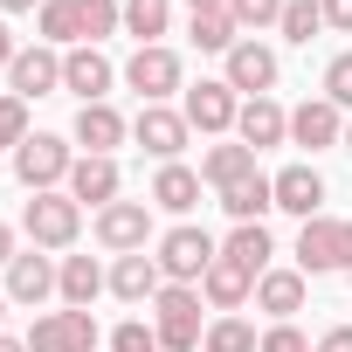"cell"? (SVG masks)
I'll return each instance as SVG.
<instances>
[{"instance_id":"6da1fadb","label":"cell","mask_w":352,"mask_h":352,"mask_svg":"<svg viewBox=\"0 0 352 352\" xmlns=\"http://www.w3.org/2000/svg\"><path fill=\"white\" fill-rule=\"evenodd\" d=\"M152 331H159V352H201V338H208L201 290L194 283H166L152 297Z\"/></svg>"},{"instance_id":"7a4b0ae2","label":"cell","mask_w":352,"mask_h":352,"mask_svg":"<svg viewBox=\"0 0 352 352\" xmlns=\"http://www.w3.org/2000/svg\"><path fill=\"white\" fill-rule=\"evenodd\" d=\"M69 166H76V138H63V131H28L21 152H14V180H21L28 194H56V187H69Z\"/></svg>"},{"instance_id":"3957f363","label":"cell","mask_w":352,"mask_h":352,"mask_svg":"<svg viewBox=\"0 0 352 352\" xmlns=\"http://www.w3.org/2000/svg\"><path fill=\"white\" fill-rule=\"evenodd\" d=\"M297 270L304 276H352V221H338V214H311V221H297Z\"/></svg>"},{"instance_id":"277c9868","label":"cell","mask_w":352,"mask_h":352,"mask_svg":"<svg viewBox=\"0 0 352 352\" xmlns=\"http://www.w3.org/2000/svg\"><path fill=\"white\" fill-rule=\"evenodd\" d=\"M21 235H28V249H76V235H83V208L56 187V194H28V208H21Z\"/></svg>"},{"instance_id":"5b68a950","label":"cell","mask_w":352,"mask_h":352,"mask_svg":"<svg viewBox=\"0 0 352 352\" xmlns=\"http://www.w3.org/2000/svg\"><path fill=\"white\" fill-rule=\"evenodd\" d=\"M152 256H159V270H166V283H194V290H201V276H208V263L221 256V242H214L208 228H194V221H180V228H166V235L152 242Z\"/></svg>"},{"instance_id":"8992f818","label":"cell","mask_w":352,"mask_h":352,"mask_svg":"<svg viewBox=\"0 0 352 352\" xmlns=\"http://www.w3.org/2000/svg\"><path fill=\"white\" fill-rule=\"evenodd\" d=\"M152 214H159L152 201H111L90 214V235L111 256H138V249H152Z\"/></svg>"},{"instance_id":"52a82bcc","label":"cell","mask_w":352,"mask_h":352,"mask_svg":"<svg viewBox=\"0 0 352 352\" xmlns=\"http://www.w3.org/2000/svg\"><path fill=\"white\" fill-rule=\"evenodd\" d=\"M180 111H187V124H194L201 138H235L242 97H235L221 76H201V83H187V90H180Z\"/></svg>"},{"instance_id":"ba28073f","label":"cell","mask_w":352,"mask_h":352,"mask_svg":"<svg viewBox=\"0 0 352 352\" xmlns=\"http://www.w3.org/2000/svg\"><path fill=\"white\" fill-rule=\"evenodd\" d=\"M124 90H138V104H166V97L187 90V69H180V56H173L166 42H159V49H131Z\"/></svg>"},{"instance_id":"9c48e42d","label":"cell","mask_w":352,"mask_h":352,"mask_svg":"<svg viewBox=\"0 0 352 352\" xmlns=\"http://www.w3.org/2000/svg\"><path fill=\"white\" fill-rule=\"evenodd\" d=\"M221 63H228V69H221V83H228L235 97H270V90H276V76H283L276 49H270V42H256V35H242Z\"/></svg>"},{"instance_id":"30bf717a","label":"cell","mask_w":352,"mask_h":352,"mask_svg":"<svg viewBox=\"0 0 352 352\" xmlns=\"http://www.w3.org/2000/svg\"><path fill=\"white\" fill-rule=\"evenodd\" d=\"M104 345V331H97V318L90 311H42L35 324H28V352H97Z\"/></svg>"},{"instance_id":"8fae6325","label":"cell","mask_w":352,"mask_h":352,"mask_svg":"<svg viewBox=\"0 0 352 352\" xmlns=\"http://www.w3.org/2000/svg\"><path fill=\"white\" fill-rule=\"evenodd\" d=\"M187 138H194V124H187V111H173V104H145L138 118H131V145L138 152H152L159 166H173L187 152Z\"/></svg>"},{"instance_id":"7c38bea8","label":"cell","mask_w":352,"mask_h":352,"mask_svg":"<svg viewBox=\"0 0 352 352\" xmlns=\"http://www.w3.org/2000/svg\"><path fill=\"white\" fill-rule=\"evenodd\" d=\"M111 83H118V69H111L104 49H90V42L63 49V90H69L76 104H111Z\"/></svg>"},{"instance_id":"4fadbf2b","label":"cell","mask_w":352,"mask_h":352,"mask_svg":"<svg viewBox=\"0 0 352 352\" xmlns=\"http://www.w3.org/2000/svg\"><path fill=\"white\" fill-rule=\"evenodd\" d=\"M8 90H14L21 104H35V97H56V90H63V49H49V42H28V49L14 56V69H8Z\"/></svg>"},{"instance_id":"5bb4252c","label":"cell","mask_w":352,"mask_h":352,"mask_svg":"<svg viewBox=\"0 0 352 352\" xmlns=\"http://www.w3.org/2000/svg\"><path fill=\"white\" fill-rule=\"evenodd\" d=\"M290 145H304L311 159L331 152V145H345V111H338L331 97H304V104L290 111Z\"/></svg>"},{"instance_id":"9a60e30c","label":"cell","mask_w":352,"mask_h":352,"mask_svg":"<svg viewBox=\"0 0 352 352\" xmlns=\"http://www.w3.org/2000/svg\"><path fill=\"white\" fill-rule=\"evenodd\" d=\"M63 194H69L76 208H111V201L124 194V173H118V159H90V152H76Z\"/></svg>"},{"instance_id":"2e32d148","label":"cell","mask_w":352,"mask_h":352,"mask_svg":"<svg viewBox=\"0 0 352 352\" xmlns=\"http://www.w3.org/2000/svg\"><path fill=\"white\" fill-rule=\"evenodd\" d=\"M235 138L263 159L270 145H283L290 138V111L276 104V97H242V118H235Z\"/></svg>"},{"instance_id":"e0dca14e","label":"cell","mask_w":352,"mask_h":352,"mask_svg":"<svg viewBox=\"0 0 352 352\" xmlns=\"http://www.w3.org/2000/svg\"><path fill=\"white\" fill-rule=\"evenodd\" d=\"M304 297H311V276H304V270H263V276H256V311H263L270 324H290V318L304 311Z\"/></svg>"},{"instance_id":"ac0fdd59","label":"cell","mask_w":352,"mask_h":352,"mask_svg":"<svg viewBox=\"0 0 352 352\" xmlns=\"http://www.w3.org/2000/svg\"><path fill=\"white\" fill-rule=\"evenodd\" d=\"M270 180H276V208H283V214H297V221L324 214V173H318L311 159H297V166L270 173Z\"/></svg>"},{"instance_id":"d6986e66","label":"cell","mask_w":352,"mask_h":352,"mask_svg":"<svg viewBox=\"0 0 352 352\" xmlns=\"http://www.w3.org/2000/svg\"><path fill=\"white\" fill-rule=\"evenodd\" d=\"M69 138H76L90 159H111V152L131 138V124H124L111 104H76V124H69Z\"/></svg>"},{"instance_id":"ffe728a7","label":"cell","mask_w":352,"mask_h":352,"mask_svg":"<svg viewBox=\"0 0 352 352\" xmlns=\"http://www.w3.org/2000/svg\"><path fill=\"white\" fill-rule=\"evenodd\" d=\"M56 297V256L49 249H21L8 263V304H49Z\"/></svg>"},{"instance_id":"44dd1931","label":"cell","mask_w":352,"mask_h":352,"mask_svg":"<svg viewBox=\"0 0 352 352\" xmlns=\"http://www.w3.org/2000/svg\"><path fill=\"white\" fill-rule=\"evenodd\" d=\"M166 290V270H159V256H111V297L118 304H152Z\"/></svg>"},{"instance_id":"7402d4cb","label":"cell","mask_w":352,"mask_h":352,"mask_svg":"<svg viewBox=\"0 0 352 352\" xmlns=\"http://www.w3.org/2000/svg\"><path fill=\"white\" fill-rule=\"evenodd\" d=\"M104 290H111V270H104L97 256H63V263H56V297H63L69 311H90Z\"/></svg>"},{"instance_id":"603a6c76","label":"cell","mask_w":352,"mask_h":352,"mask_svg":"<svg viewBox=\"0 0 352 352\" xmlns=\"http://www.w3.org/2000/svg\"><path fill=\"white\" fill-rule=\"evenodd\" d=\"M201 297H208V311H242V304H256V276L242 270V263H228V256H214L208 263V276H201Z\"/></svg>"},{"instance_id":"cb8c5ba5","label":"cell","mask_w":352,"mask_h":352,"mask_svg":"<svg viewBox=\"0 0 352 352\" xmlns=\"http://www.w3.org/2000/svg\"><path fill=\"white\" fill-rule=\"evenodd\" d=\"M249 173H263V166H256V152L242 138H221V145L201 152V187H214V194H228L235 180H249Z\"/></svg>"},{"instance_id":"d4e9b609","label":"cell","mask_w":352,"mask_h":352,"mask_svg":"<svg viewBox=\"0 0 352 352\" xmlns=\"http://www.w3.org/2000/svg\"><path fill=\"white\" fill-rule=\"evenodd\" d=\"M152 208L159 214H194L201 208V166H180V159L159 166L152 173Z\"/></svg>"},{"instance_id":"484cf974","label":"cell","mask_w":352,"mask_h":352,"mask_svg":"<svg viewBox=\"0 0 352 352\" xmlns=\"http://www.w3.org/2000/svg\"><path fill=\"white\" fill-rule=\"evenodd\" d=\"M221 256H228V263H242L249 276L276 270V242H270V228H263V221H235V235L221 242Z\"/></svg>"},{"instance_id":"4316f807","label":"cell","mask_w":352,"mask_h":352,"mask_svg":"<svg viewBox=\"0 0 352 352\" xmlns=\"http://www.w3.org/2000/svg\"><path fill=\"white\" fill-rule=\"evenodd\" d=\"M221 208H228V221H263L276 208V180H270V173H249V180H235L221 194Z\"/></svg>"},{"instance_id":"83f0119b","label":"cell","mask_w":352,"mask_h":352,"mask_svg":"<svg viewBox=\"0 0 352 352\" xmlns=\"http://www.w3.org/2000/svg\"><path fill=\"white\" fill-rule=\"evenodd\" d=\"M166 28H173V0H124V35L138 49H159Z\"/></svg>"},{"instance_id":"f1b7e54d","label":"cell","mask_w":352,"mask_h":352,"mask_svg":"<svg viewBox=\"0 0 352 352\" xmlns=\"http://www.w3.org/2000/svg\"><path fill=\"white\" fill-rule=\"evenodd\" d=\"M187 42H194V49H208V56H228V49L242 42V28H235V14H228V8H214V14H187Z\"/></svg>"},{"instance_id":"f546056e","label":"cell","mask_w":352,"mask_h":352,"mask_svg":"<svg viewBox=\"0 0 352 352\" xmlns=\"http://www.w3.org/2000/svg\"><path fill=\"white\" fill-rule=\"evenodd\" d=\"M276 35H283L290 49H311V42L324 35V8H318V0H283V21H276Z\"/></svg>"},{"instance_id":"4dcf8cb0","label":"cell","mask_w":352,"mask_h":352,"mask_svg":"<svg viewBox=\"0 0 352 352\" xmlns=\"http://www.w3.org/2000/svg\"><path fill=\"white\" fill-rule=\"evenodd\" d=\"M263 345V331L249 324V318H208V338H201V352H256Z\"/></svg>"},{"instance_id":"1f68e13d","label":"cell","mask_w":352,"mask_h":352,"mask_svg":"<svg viewBox=\"0 0 352 352\" xmlns=\"http://www.w3.org/2000/svg\"><path fill=\"white\" fill-rule=\"evenodd\" d=\"M35 28H42L49 49H76V42H83V28H76V0H42Z\"/></svg>"},{"instance_id":"d6a6232c","label":"cell","mask_w":352,"mask_h":352,"mask_svg":"<svg viewBox=\"0 0 352 352\" xmlns=\"http://www.w3.org/2000/svg\"><path fill=\"white\" fill-rule=\"evenodd\" d=\"M76 28H83V42L97 49L104 35L124 28V0H76Z\"/></svg>"},{"instance_id":"836d02e7","label":"cell","mask_w":352,"mask_h":352,"mask_svg":"<svg viewBox=\"0 0 352 352\" xmlns=\"http://www.w3.org/2000/svg\"><path fill=\"white\" fill-rule=\"evenodd\" d=\"M228 14H235V28H242V35H263V28H276V21H283V0H228Z\"/></svg>"},{"instance_id":"e575fe53","label":"cell","mask_w":352,"mask_h":352,"mask_svg":"<svg viewBox=\"0 0 352 352\" xmlns=\"http://www.w3.org/2000/svg\"><path fill=\"white\" fill-rule=\"evenodd\" d=\"M21 138H28V104H21L14 90H0V145L21 152Z\"/></svg>"},{"instance_id":"d590c367","label":"cell","mask_w":352,"mask_h":352,"mask_svg":"<svg viewBox=\"0 0 352 352\" xmlns=\"http://www.w3.org/2000/svg\"><path fill=\"white\" fill-rule=\"evenodd\" d=\"M324 97H331L338 111H352V49H338V56L324 63Z\"/></svg>"},{"instance_id":"8d00e7d4","label":"cell","mask_w":352,"mask_h":352,"mask_svg":"<svg viewBox=\"0 0 352 352\" xmlns=\"http://www.w3.org/2000/svg\"><path fill=\"white\" fill-rule=\"evenodd\" d=\"M111 352H159V331H152L145 318H124V324L111 331Z\"/></svg>"},{"instance_id":"74e56055","label":"cell","mask_w":352,"mask_h":352,"mask_svg":"<svg viewBox=\"0 0 352 352\" xmlns=\"http://www.w3.org/2000/svg\"><path fill=\"white\" fill-rule=\"evenodd\" d=\"M256 352H311V338H304V331H297V318H290V324H270Z\"/></svg>"},{"instance_id":"f35d334b","label":"cell","mask_w":352,"mask_h":352,"mask_svg":"<svg viewBox=\"0 0 352 352\" xmlns=\"http://www.w3.org/2000/svg\"><path fill=\"white\" fill-rule=\"evenodd\" d=\"M318 8H324V28L352 35V0H318Z\"/></svg>"},{"instance_id":"ab89813d","label":"cell","mask_w":352,"mask_h":352,"mask_svg":"<svg viewBox=\"0 0 352 352\" xmlns=\"http://www.w3.org/2000/svg\"><path fill=\"white\" fill-rule=\"evenodd\" d=\"M318 352H352V324H331V331L318 338Z\"/></svg>"},{"instance_id":"60d3db41","label":"cell","mask_w":352,"mask_h":352,"mask_svg":"<svg viewBox=\"0 0 352 352\" xmlns=\"http://www.w3.org/2000/svg\"><path fill=\"white\" fill-rule=\"evenodd\" d=\"M14 256H21V235H14V221H0V270H8Z\"/></svg>"},{"instance_id":"b9f144b4","label":"cell","mask_w":352,"mask_h":352,"mask_svg":"<svg viewBox=\"0 0 352 352\" xmlns=\"http://www.w3.org/2000/svg\"><path fill=\"white\" fill-rule=\"evenodd\" d=\"M14 56H21V42H14V28L0 21V69H14Z\"/></svg>"},{"instance_id":"7bdbcfd3","label":"cell","mask_w":352,"mask_h":352,"mask_svg":"<svg viewBox=\"0 0 352 352\" xmlns=\"http://www.w3.org/2000/svg\"><path fill=\"white\" fill-rule=\"evenodd\" d=\"M0 14H42V0H0Z\"/></svg>"},{"instance_id":"ee69618b","label":"cell","mask_w":352,"mask_h":352,"mask_svg":"<svg viewBox=\"0 0 352 352\" xmlns=\"http://www.w3.org/2000/svg\"><path fill=\"white\" fill-rule=\"evenodd\" d=\"M214 8H228V0H187V14H214Z\"/></svg>"},{"instance_id":"f6af8a7d","label":"cell","mask_w":352,"mask_h":352,"mask_svg":"<svg viewBox=\"0 0 352 352\" xmlns=\"http://www.w3.org/2000/svg\"><path fill=\"white\" fill-rule=\"evenodd\" d=\"M0 352H28V338H8V331H0Z\"/></svg>"},{"instance_id":"bcb514c9","label":"cell","mask_w":352,"mask_h":352,"mask_svg":"<svg viewBox=\"0 0 352 352\" xmlns=\"http://www.w3.org/2000/svg\"><path fill=\"white\" fill-rule=\"evenodd\" d=\"M8 311H14V304H8V290H0V331H8Z\"/></svg>"},{"instance_id":"7dc6e473","label":"cell","mask_w":352,"mask_h":352,"mask_svg":"<svg viewBox=\"0 0 352 352\" xmlns=\"http://www.w3.org/2000/svg\"><path fill=\"white\" fill-rule=\"evenodd\" d=\"M338 152H352V118H345V145H338Z\"/></svg>"},{"instance_id":"c3c4849f","label":"cell","mask_w":352,"mask_h":352,"mask_svg":"<svg viewBox=\"0 0 352 352\" xmlns=\"http://www.w3.org/2000/svg\"><path fill=\"white\" fill-rule=\"evenodd\" d=\"M311 352H318V345H311Z\"/></svg>"}]
</instances>
